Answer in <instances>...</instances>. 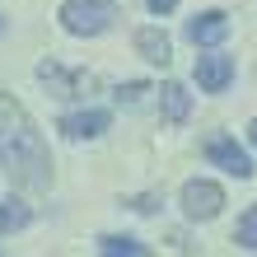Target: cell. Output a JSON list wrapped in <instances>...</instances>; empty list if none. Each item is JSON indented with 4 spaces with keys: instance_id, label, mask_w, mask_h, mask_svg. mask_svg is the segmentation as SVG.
Segmentation results:
<instances>
[{
    "instance_id": "1",
    "label": "cell",
    "mask_w": 257,
    "mask_h": 257,
    "mask_svg": "<svg viewBox=\"0 0 257 257\" xmlns=\"http://www.w3.org/2000/svg\"><path fill=\"white\" fill-rule=\"evenodd\" d=\"M0 169L19 192H47L52 187V155L42 131L33 126L28 108L14 94H0Z\"/></svg>"
},
{
    "instance_id": "5",
    "label": "cell",
    "mask_w": 257,
    "mask_h": 257,
    "mask_svg": "<svg viewBox=\"0 0 257 257\" xmlns=\"http://www.w3.org/2000/svg\"><path fill=\"white\" fill-rule=\"evenodd\" d=\"M196 84L206 89V94H224V89L234 84V56L224 52H210V56H196Z\"/></svg>"
},
{
    "instance_id": "17",
    "label": "cell",
    "mask_w": 257,
    "mask_h": 257,
    "mask_svg": "<svg viewBox=\"0 0 257 257\" xmlns=\"http://www.w3.org/2000/svg\"><path fill=\"white\" fill-rule=\"evenodd\" d=\"M0 28H5V24H0Z\"/></svg>"
},
{
    "instance_id": "7",
    "label": "cell",
    "mask_w": 257,
    "mask_h": 257,
    "mask_svg": "<svg viewBox=\"0 0 257 257\" xmlns=\"http://www.w3.org/2000/svg\"><path fill=\"white\" fill-rule=\"evenodd\" d=\"M108 122H112V117L103 112V108H84V112H66L56 126H61L70 141H94V136L108 131Z\"/></svg>"
},
{
    "instance_id": "4",
    "label": "cell",
    "mask_w": 257,
    "mask_h": 257,
    "mask_svg": "<svg viewBox=\"0 0 257 257\" xmlns=\"http://www.w3.org/2000/svg\"><path fill=\"white\" fill-rule=\"evenodd\" d=\"M206 159L215 164V169L234 173V178H252V159H248V150L238 145L234 136H210L206 141Z\"/></svg>"
},
{
    "instance_id": "9",
    "label": "cell",
    "mask_w": 257,
    "mask_h": 257,
    "mask_svg": "<svg viewBox=\"0 0 257 257\" xmlns=\"http://www.w3.org/2000/svg\"><path fill=\"white\" fill-rule=\"evenodd\" d=\"M136 52H141L150 66H169L173 61V42H169L164 28H136Z\"/></svg>"
},
{
    "instance_id": "11",
    "label": "cell",
    "mask_w": 257,
    "mask_h": 257,
    "mask_svg": "<svg viewBox=\"0 0 257 257\" xmlns=\"http://www.w3.org/2000/svg\"><path fill=\"white\" fill-rule=\"evenodd\" d=\"M98 252L103 257H150V248L141 243V238H131V234H103Z\"/></svg>"
},
{
    "instance_id": "8",
    "label": "cell",
    "mask_w": 257,
    "mask_h": 257,
    "mask_svg": "<svg viewBox=\"0 0 257 257\" xmlns=\"http://www.w3.org/2000/svg\"><path fill=\"white\" fill-rule=\"evenodd\" d=\"M38 80L47 84L56 98H80L84 89H89V75H70V70H61L56 61H42L38 66Z\"/></svg>"
},
{
    "instance_id": "10",
    "label": "cell",
    "mask_w": 257,
    "mask_h": 257,
    "mask_svg": "<svg viewBox=\"0 0 257 257\" xmlns=\"http://www.w3.org/2000/svg\"><path fill=\"white\" fill-rule=\"evenodd\" d=\"M159 108H164V122H173V126H183L187 117H192V94L183 84H159Z\"/></svg>"
},
{
    "instance_id": "14",
    "label": "cell",
    "mask_w": 257,
    "mask_h": 257,
    "mask_svg": "<svg viewBox=\"0 0 257 257\" xmlns=\"http://www.w3.org/2000/svg\"><path fill=\"white\" fill-rule=\"evenodd\" d=\"M150 94V84H141V80H131V84H122V89H117V103H126V108H131V103H141Z\"/></svg>"
},
{
    "instance_id": "6",
    "label": "cell",
    "mask_w": 257,
    "mask_h": 257,
    "mask_svg": "<svg viewBox=\"0 0 257 257\" xmlns=\"http://www.w3.org/2000/svg\"><path fill=\"white\" fill-rule=\"evenodd\" d=\"M187 38L196 47H220L229 38V14L224 10H201L196 19H187Z\"/></svg>"
},
{
    "instance_id": "15",
    "label": "cell",
    "mask_w": 257,
    "mask_h": 257,
    "mask_svg": "<svg viewBox=\"0 0 257 257\" xmlns=\"http://www.w3.org/2000/svg\"><path fill=\"white\" fill-rule=\"evenodd\" d=\"M145 5H150V14H173L178 0H145Z\"/></svg>"
},
{
    "instance_id": "2",
    "label": "cell",
    "mask_w": 257,
    "mask_h": 257,
    "mask_svg": "<svg viewBox=\"0 0 257 257\" xmlns=\"http://www.w3.org/2000/svg\"><path fill=\"white\" fill-rule=\"evenodd\" d=\"M117 24V0H66L61 5V28L75 38H98Z\"/></svg>"
},
{
    "instance_id": "3",
    "label": "cell",
    "mask_w": 257,
    "mask_h": 257,
    "mask_svg": "<svg viewBox=\"0 0 257 257\" xmlns=\"http://www.w3.org/2000/svg\"><path fill=\"white\" fill-rule=\"evenodd\" d=\"M224 210V187L210 183V178H192L183 183V215L187 220H215Z\"/></svg>"
},
{
    "instance_id": "13",
    "label": "cell",
    "mask_w": 257,
    "mask_h": 257,
    "mask_svg": "<svg viewBox=\"0 0 257 257\" xmlns=\"http://www.w3.org/2000/svg\"><path fill=\"white\" fill-rule=\"evenodd\" d=\"M234 243L257 252V206H248V210H243V220L234 224Z\"/></svg>"
},
{
    "instance_id": "16",
    "label": "cell",
    "mask_w": 257,
    "mask_h": 257,
    "mask_svg": "<svg viewBox=\"0 0 257 257\" xmlns=\"http://www.w3.org/2000/svg\"><path fill=\"white\" fill-rule=\"evenodd\" d=\"M248 141H252V150H257V117L248 122Z\"/></svg>"
},
{
    "instance_id": "12",
    "label": "cell",
    "mask_w": 257,
    "mask_h": 257,
    "mask_svg": "<svg viewBox=\"0 0 257 257\" xmlns=\"http://www.w3.org/2000/svg\"><path fill=\"white\" fill-rule=\"evenodd\" d=\"M33 220V210H28L19 196H5L0 201V234H14V229H24V224Z\"/></svg>"
}]
</instances>
